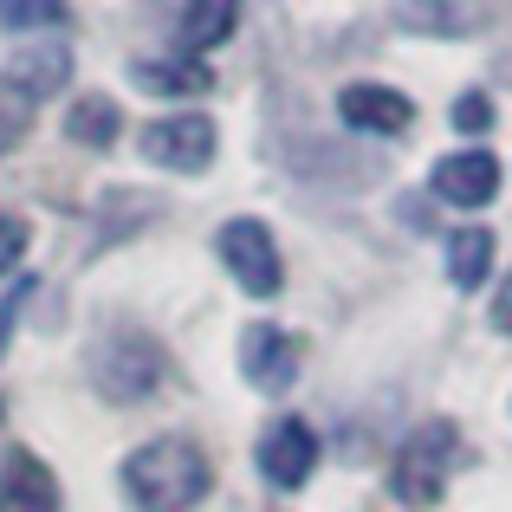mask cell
I'll list each match as a JSON object with an SVG mask.
<instances>
[{
	"label": "cell",
	"instance_id": "cell-21",
	"mask_svg": "<svg viewBox=\"0 0 512 512\" xmlns=\"http://www.w3.org/2000/svg\"><path fill=\"white\" fill-rule=\"evenodd\" d=\"M493 325H500L506 338H512V279L500 286V299H493Z\"/></svg>",
	"mask_w": 512,
	"mask_h": 512
},
{
	"label": "cell",
	"instance_id": "cell-3",
	"mask_svg": "<svg viewBox=\"0 0 512 512\" xmlns=\"http://www.w3.org/2000/svg\"><path fill=\"white\" fill-rule=\"evenodd\" d=\"M163 370H169L163 350L143 338V331H117V338H104L98 357H91V383H98L111 402H124V409L150 396V389L163 383Z\"/></svg>",
	"mask_w": 512,
	"mask_h": 512
},
{
	"label": "cell",
	"instance_id": "cell-16",
	"mask_svg": "<svg viewBox=\"0 0 512 512\" xmlns=\"http://www.w3.org/2000/svg\"><path fill=\"white\" fill-rule=\"evenodd\" d=\"M0 26H20V33H59V26H65V0H0Z\"/></svg>",
	"mask_w": 512,
	"mask_h": 512
},
{
	"label": "cell",
	"instance_id": "cell-19",
	"mask_svg": "<svg viewBox=\"0 0 512 512\" xmlns=\"http://www.w3.org/2000/svg\"><path fill=\"white\" fill-rule=\"evenodd\" d=\"M26 260V221L20 214H0V279Z\"/></svg>",
	"mask_w": 512,
	"mask_h": 512
},
{
	"label": "cell",
	"instance_id": "cell-8",
	"mask_svg": "<svg viewBox=\"0 0 512 512\" xmlns=\"http://www.w3.org/2000/svg\"><path fill=\"white\" fill-rule=\"evenodd\" d=\"M312 467H318V435L299 422V415H279V422L260 435V474L273 480L279 493H292V487L312 480Z\"/></svg>",
	"mask_w": 512,
	"mask_h": 512
},
{
	"label": "cell",
	"instance_id": "cell-18",
	"mask_svg": "<svg viewBox=\"0 0 512 512\" xmlns=\"http://www.w3.org/2000/svg\"><path fill=\"white\" fill-rule=\"evenodd\" d=\"M26 299H33V279H13V286L0 292V357H7V344H13V325H20Z\"/></svg>",
	"mask_w": 512,
	"mask_h": 512
},
{
	"label": "cell",
	"instance_id": "cell-15",
	"mask_svg": "<svg viewBox=\"0 0 512 512\" xmlns=\"http://www.w3.org/2000/svg\"><path fill=\"white\" fill-rule=\"evenodd\" d=\"M487 266H493V234L487 227H461V234L448 240V279L461 292H474L480 279H487Z\"/></svg>",
	"mask_w": 512,
	"mask_h": 512
},
{
	"label": "cell",
	"instance_id": "cell-7",
	"mask_svg": "<svg viewBox=\"0 0 512 512\" xmlns=\"http://www.w3.org/2000/svg\"><path fill=\"white\" fill-rule=\"evenodd\" d=\"M240 376H247L253 389H266V396H286L292 376H299V344H292V331L266 325V318L240 331Z\"/></svg>",
	"mask_w": 512,
	"mask_h": 512
},
{
	"label": "cell",
	"instance_id": "cell-14",
	"mask_svg": "<svg viewBox=\"0 0 512 512\" xmlns=\"http://www.w3.org/2000/svg\"><path fill=\"white\" fill-rule=\"evenodd\" d=\"M234 20H240V0H188L182 7V52L188 59L214 52L227 33H234Z\"/></svg>",
	"mask_w": 512,
	"mask_h": 512
},
{
	"label": "cell",
	"instance_id": "cell-17",
	"mask_svg": "<svg viewBox=\"0 0 512 512\" xmlns=\"http://www.w3.org/2000/svg\"><path fill=\"white\" fill-rule=\"evenodd\" d=\"M33 111H39L33 98H20L13 85H0V156H7V150H20V137L33 130Z\"/></svg>",
	"mask_w": 512,
	"mask_h": 512
},
{
	"label": "cell",
	"instance_id": "cell-13",
	"mask_svg": "<svg viewBox=\"0 0 512 512\" xmlns=\"http://www.w3.org/2000/svg\"><path fill=\"white\" fill-rule=\"evenodd\" d=\"M117 130H124V111H117L104 91H85V98H72V111H65V137H72L78 150H111Z\"/></svg>",
	"mask_w": 512,
	"mask_h": 512
},
{
	"label": "cell",
	"instance_id": "cell-9",
	"mask_svg": "<svg viewBox=\"0 0 512 512\" xmlns=\"http://www.w3.org/2000/svg\"><path fill=\"white\" fill-rule=\"evenodd\" d=\"M435 195L454 208H487L500 195V156L493 150H454L435 163Z\"/></svg>",
	"mask_w": 512,
	"mask_h": 512
},
{
	"label": "cell",
	"instance_id": "cell-1",
	"mask_svg": "<svg viewBox=\"0 0 512 512\" xmlns=\"http://www.w3.org/2000/svg\"><path fill=\"white\" fill-rule=\"evenodd\" d=\"M208 487H214V467L188 435H156L124 461V493L143 512H188L201 506Z\"/></svg>",
	"mask_w": 512,
	"mask_h": 512
},
{
	"label": "cell",
	"instance_id": "cell-12",
	"mask_svg": "<svg viewBox=\"0 0 512 512\" xmlns=\"http://www.w3.org/2000/svg\"><path fill=\"white\" fill-rule=\"evenodd\" d=\"M130 85L156 91V98H195V91H214V72L201 59H137L130 65Z\"/></svg>",
	"mask_w": 512,
	"mask_h": 512
},
{
	"label": "cell",
	"instance_id": "cell-5",
	"mask_svg": "<svg viewBox=\"0 0 512 512\" xmlns=\"http://www.w3.org/2000/svg\"><path fill=\"white\" fill-rule=\"evenodd\" d=\"M65 78H72V46H65L59 33H26L20 46L7 52L0 85H13L20 98H33V104H46L52 91H65Z\"/></svg>",
	"mask_w": 512,
	"mask_h": 512
},
{
	"label": "cell",
	"instance_id": "cell-4",
	"mask_svg": "<svg viewBox=\"0 0 512 512\" xmlns=\"http://www.w3.org/2000/svg\"><path fill=\"white\" fill-rule=\"evenodd\" d=\"M214 253H221V266L240 279V292L247 299H273L279 286H286V260H279V247H273V227L266 221H227L221 234H214Z\"/></svg>",
	"mask_w": 512,
	"mask_h": 512
},
{
	"label": "cell",
	"instance_id": "cell-6",
	"mask_svg": "<svg viewBox=\"0 0 512 512\" xmlns=\"http://www.w3.org/2000/svg\"><path fill=\"white\" fill-rule=\"evenodd\" d=\"M143 156L156 169H175V175H201L214 163V124L201 111H182V117H156L143 130Z\"/></svg>",
	"mask_w": 512,
	"mask_h": 512
},
{
	"label": "cell",
	"instance_id": "cell-2",
	"mask_svg": "<svg viewBox=\"0 0 512 512\" xmlns=\"http://www.w3.org/2000/svg\"><path fill=\"white\" fill-rule=\"evenodd\" d=\"M454 422H422L409 441L396 448V467H389V493H396V506L409 512H428L441 500V487H448V461H454Z\"/></svg>",
	"mask_w": 512,
	"mask_h": 512
},
{
	"label": "cell",
	"instance_id": "cell-11",
	"mask_svg": "<svg viewBox=\"0 0 512 512\" xmlns=\"http://www.w3.org/2000/svg\"><path fill=\"white\" fill-rule=\"evenodd\" d=\"M0 512H59V480L33 448H7L0 461Z\"/></svg>",
	"mask_w": 512,
	"mask_h": 512
},
{
	"label": "cell",
	"instance_id": "cell-10",
	"mask_svg": "<svg viewBox=\"0 0 512 512\" xmlns=\"http://www.w3.org/2000/svg\"><path fill=\"white\" fill-rule=\"evenodd\" d=\"M338 117L350 130H370V137H396L415 124V104L389 85H344L338 91Z\"/></svg>",
	"mask_w": 512,
	"mask_h": 512
},
{
	"label": "cell",
	"instance_id": "cell-20",
	"mask_svg": "<svg viewBox=\"0 0 512 512\" xmlns=\"http://www.w3.org/2000/svg\"><path fill=\"white\" fill-rule=\"evenodd\" d=\"M454 124H461V130H467V137H480V130H487V124H493V104H487V98H480V91H467V98H461V104H454Z\"/></svg>",
	"mask_w": 512,
	"mask_h": 512
}]
</instances>
